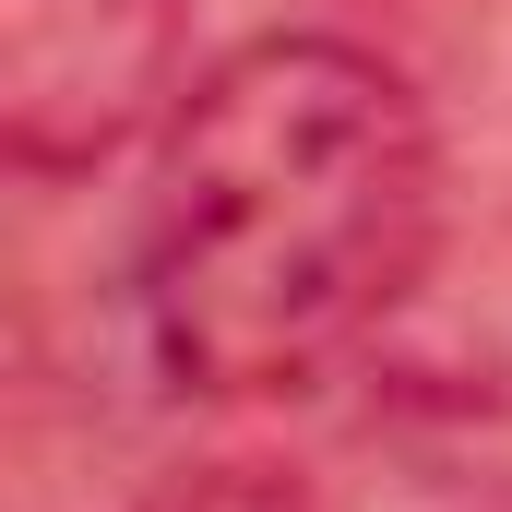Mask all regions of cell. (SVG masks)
I'll return each instance as SVG.
<instances>
[{
  "mask_svg": "<svg viewBox=\"0 0 512 512\" xmlns=\"http://www.w3.org/2000/svg\"><path fill=\"white\" fill-rule=\"evenodd\" d=\"M143 512H322L298 477H274V465H191V477H167Z\"/></svg>",
  "mask_w": 512,
  "mask_h": 512,
  "instance_id": "3957f363",
  "label": "cell"
},
{
  "mask_svg": "<svg viewBox=\"0 0 512 512\" xmlns=\"http://www.w3.org/2000/svg\"><path fill=\"white\" fill-rule=\"evenodd\" d=\"M441 227L417 84L346 36L227 48L155 143L131 310L179 393H298L370 346Z\"/></svg>",
  "mask_w": 512,
  "mask_h": 512,
  "instance_id": "6da1fadb",
  "label": "cell"
},
{
  "mask_svg": "<svg viewBox=\"0 0 512 512\" xmlns=\"http://www.w3.org/2000/svg\"><path fill=\"white\" fill-rule=\"evenodd\" d=\"M179 0H0V155L72 179L167 108Z\"/></svg>",
  "mask_w": 512,
  "mask_h": 512,
  "instance_id": "7a4b0ae2",
  "label": "cell"
}]
</instances>
